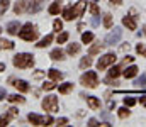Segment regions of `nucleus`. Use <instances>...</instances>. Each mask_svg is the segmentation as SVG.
Here are the masks:
<instances>
[{"label":"nucleus","instance_id":"obj_1","mask_svg":"<svg viewBox=\"0 0 146 127\" xmlns=\"http://www.w3.org/2000/svg\"><path fill=\"white\" fill-rule=\"evenodd\" d=\"M14 66L19 70H26V68H33L34 66V56L29 53H19L14 56Z\"/></svg>","mask_w":146,"mask_h":127},{"label":"nucleus","instance_id":"obj_2","mask_svg":"<svg viewBox=\"0 0 146 127\" xmlns=\"http://www.w3.org/2000/svg\"><path fill=\"white\" fill-rule=\"evenodd\" d=\"M19 38L24 39V41H36L37 38H39V32H37V29H36L34 24L27 22V24H24V26L21 27V31H19Z\"/></svg>","mask_w":146,"mask_h":127},{"label":"nucleus","instance_id":"obj_3","mask_svg":"<svg viewBox=\"0 0 146 127\" xmlns=\"http://www.w3.org/2000/svg\"><path fill=\"white\" fill-rule=\"evenodd\" d=\"M80 83L87 88H95L99 85V76L95 71H85L82 76H80Z\"/></svg>","mask_w":146,"mask_h":127},{"label":"nucleus","instance_id":"obj_4","mask_svg":"<svg viewBox=\"0 0 146 127\" xmlns=\"http://www.w3.org/2000/svg\"><path fill=\"white\" fill-rule=\"evenodd\" d=\"M41 107H42L46 112H49V114L58 112V97H54V95H48V97H44L42 102H41Z\"/></svg>","mask_w":146,"mask_h":127},{"label":"nucleus","instance_id":"obj_5","mask_svg":"<svg viewBox=\"0 0 146 127\" xmlns=\"http://www.w3.org/2000/svg\"><path fill=\"white\" fill-rule=\"evenodd\" d=\"M115 59H117V56H115L114 53H107V54H104V56L97 61V70H99V71L107 70L110 64H114V63H115Z\"/></svg>","mask_w":146,"mask_h":127},{"label":"nucleus","instance_id":"obj_6","mask_svg":"<svg viewBox=\"0 0 146 127\" xmlns=\"http://www.w3.org/2000/svg\"><path fill=\"white\" fill-rule=\"evenodd\" d=\"M121 38H122V29H121V27H114V31L106 36V46H114V44H117V42L121 41Z\"/></svg>","mask_w":146,"mask_h":127},{"label":"nucleus","instance_id":"obj_7","mask_svg":"<svg viewBox=\"0 0 146 127\" xmlns=\"http://www.w3.org/2000/svg\"><path fill=\"white\" fill-rule=\"evenodd\" d=\"M85 7H87V0H78V2L75 3V7H73V15H75V19L82 17Z\"/></svg>","mask_w":146,"mask_h":127},{"label":"nucleus","instance_id":"obj_8","mask_svg":"<svg viewBox=\"0 0 146 127\" xmlns=\"http://www.w3.org/2000/svg\"><path fill=\"white\" fill-rule=\"evenodd\" d=\"M27 9H29V2L27 0H17L15 3H14V12L19 15V14H22V12H27Z\"/></svg>","mask_w":146,"mask_h":127},{"label":"nucleus","instance_id":"obj_9","mask_svg":"<svg viewBox=\"0 0 146 127\" xmlns=\"http://www.w3.org/2000/svg\"><path fill=\"white\" fill-rule=\"evenodd\" d=\"M27 119H29V122H31L33 126H44V124H46V117H41V115L34 114V112H31V114L27 115Z\"/></svg>","mask_w":146,"mask_h":127},{"label":"nucleus","instance_id":"obj_10","mask_svg":"<svg viewBox=\"0 0 146 127\" xmlns=\"http://www.w3.org/2000/svg\"><path fill=\"white\" fill-rule=\"evenodd\" d=\"M122 24L129 29V31H136L138 27V22H136V17H131V15H126L122 17Z\"/></svg>","mask_w":146,"mask_h":127},{"label":"nucleus","instance_id":"obj_11","mask_svg":"<svg viewBox=\"0 0 146 127\" xmlns=\"http://www.w3.org/2000/svg\"><path fill=\"white\" fill-rule=\"evenodd\" d=\"M10 82L14 83V86H15L19 91H22V93H26V91L31 90V86H29V83H27L26 80H10Z\"/></svg>","mask_w":146,"mask_h":127},{"label":"nucleus","instance_id":"obj_12","mask_svg":"<svg viewBox=\"0 0 146 127\" xmlns=\"http://www.w3.org/2000/svg\"><path fill=\"white\" fill-rule=\"evenodd\" d=\"M21 27H22V26H21L17 20H12V22H9V24H7V32H9V34H12V36H14V34H19Z\"/></svg>","mask_w":146,"mask_h":127},{"label":"nucleus","instance_id":"obj_13","mask_svg":"<svg viewBox=\"0 0 146 127\" xmlns=\"http://www.w3.org/2000/svg\"><path fill=\"white\" fill-rule=\"evenodd\" d=\"M48 76H49L53 82H61V80H63V73H61L60 70H56V68H51V70L48 71Z\"/></svg>","mask_w":146,"mask_h":127},{"label":"nucleus","instance_id":"obj_14","mask_svg":"<svg viewBox=\"0 0 146 127\" xmlns=\"http://www.w3.org/2000/svg\"><path fill=\"white\" fill-rule=\"evenodd\" d=\"M49 58L54 59V61H61V59H65V53H63V49L56 47V49H53V51L49 53Z\"/></svg>","mask_w":146,"mask_h":127},{"label":"nucleus","instance_id":"obj_15","mask_svg":"<svg viewBox=\"0 0 146 127\" xmlns=\"http://www.w3.org/2000/svg\"><path fill=\"white\" fill-rule=\"evenodd\" d=\"M85 100H87V103H88V107H90V109H94V110L100 109V100H99L97 97H87Z\"/></svg>","mask_w":146,"mask_h":127},{"label":"nucleus","instance_id":"obj_16","mask_svg":"<svg viewBox=\"0 0 146 127\" xmlns=\"http://www.w3.org/2000/svg\"><path fill=\"white\" fill-rule=\"evenodd\" d=\"M49 14L51 15H56V14H60V10H61V0H54L51 5H49Z\"/></svg>","mask_w":146,"mask_h":127},{"label":"nucleus","instance_id":"obj_17","mask_svg":"<svg viewBox=\"0 0 146 127\" xmlns=\"http://www.w3.org/2000/svg\"><path fill=\"white\" fill-rule=\"evenodd\" d=\"M138 66H129L127 70H124L122 71V75H124V78H134L136 75H138Z\"/></svg>","mask_w":146,"mask_h":127},{"label":"nucleus","instance_id":"obj_18","mask_svg":"<svg viewBox=\"0 0 146 127\" xmlns=\"http://www.w3.org/2000/svg\"><path fill=\"white\" fill-rule=\"evenodd\" d=\"M58 90H60L61 95H66V93H70L73 90V83H68V82H66V83H61L58 86Z\"/></svg>","mask_w":146,"mask_h":127},{"label":"nucleus","instance_id":"obj_19","mask_svg":"<svg viewBox=\"0 0 146 127\" xmlns=\"http://www.w3.org/2000/svg\"><path fill=\"white\" fill-rule=\"evenodd\" d=\"M66 53L73 56V54H78L80 53V44H76V42H72V44H68V47H66Z\"/></svg>","mask_w":146,"mask_h":127},{"label":"nucleus","instance_id":"obj_20","mask_svg":"<svg viewBox=\"0 0 146 127\" xmlns=\"http://www.w3.org/2000/svg\"><path fill=\"white\" fill-rule=\"evenodd\" d=\"M51 42H53V34H48L46 38H42L41 41L37 42L36 46H37V47H46V46H49Z\"/></svg>","mask_w":146,"mask_h":127},{"label":"nucleus","instance_id":"obj_21","mask_svg":"<svg viewBox=\"0 0 146 127\" xmlns=\"http://www.w3.org/2000/svg\"><path fill=\"white\" fill-rule=\"evenodd\" d=\"M92 63H94L92 58H90V56H85V58H82V61H80V68H82V70H88V68L92 66Z\"/></svg>","mask_w":146,"mask_h":127},{"label":"nucleus","instance_id":"obj_22","mask_svg":"<svg viewBox=\"0 0 146 127\" xmlns=\"http://www.w3.org/2000/svg\"><path fill=\"white\" fill-rule=\"evenodd\" d=\"M117 115H119V119H127V117L131 115L129 107H127V105H126V107H121V109L117 110Z\"/></svg>","mask_w":146,"mask_h":127},{"label":"nucleus","instance_id":"obj_23","mask_svg":"<svg viewBox=\"0 0 146 127\" xmlns=\"http://www.w3.org/2000/svg\"><path fill=\"white\" fill-rule=\"evenodd\" d=\"M7 100L12 102V103H17V102H19V103H24V102H26V98H24L22 95H17V93H15V95H9Z\"/></svg>","mask_w":146,"mask_h":127},{"label":"nucleus","instance_id":"obj_24","mask_svg":"<svg viewBox=\"0 0 146 127\" xmlns=\"http://www.w3.org/2000/svg\"><path fill=\"white\" fill-rule=\"evenodd\" d=\"M0 49L5 51V49H14V42L9 41V39H0Z\"/></svg>","mask_w":146,"mask_h":127},{"label":"nucleus","instance_id":"obj_25","mask_svg":"<svg viewBox=\"0 0 146 127\" xmlns=\"http://www.w3.org/2000/svg\"><path fill=\"white\" fill-rule=\"evenodd\" d=\"M63 17H65L66 20H73V19H75V15H73V7H65V9H63Z\"/></svg>","mask_w":146,"mask_h":127},{"label":"nucleus","instance_id":"obj_26","mask_svg":"<svg viewBox=\"0 0 146 127\" xmlns=\"http://www.w3.org/2000/svg\"><path fill=\"white\" fill-rule=\"evenodd\" d=\"M121 71H122V70H121V66H112L107 76H110V78H117V76L121 75Z\"/></svg>","mask_w":146,"mask_h":127},{"label":"nucleus","instance_id":"obj_27","mask_svg":"<svg viewBox=\"0 0 146 127\" xmlns=\"http://www.w3.org/2000/svg\"><path fill=\"white\" fill-rule=\"evenodd\" d=\"M68 32H58V38H56V42L58 44H65V42L68 41Z\"/></svg>","mask_w":146,"mask_h":127},{"label":"nucleus","instance_id":"obj_28","mask_svg":"<svg viewBox=\"0 0 146 127\" xmlns=\"http://www.w3.org/2000/svg\"><path fill=\"white\" fill-rule=\"evenodd\" d=\"M92 41H94V34H92V32H83V34H82V42L90 44Z\"/></svg>","mask_w":146,"mask_h":127},{"label":"nucleus","instance_id":"obj_29","mask_svg":"<svg viewBox=\"0 0 146 127\" xmlns=\"http://www.w3.org/2000/svg\"><path fill=\"white\" fill-rule=\"evenodd\" d=\"M134 86H136V88H145L146 86V75H141V78H138V80L134 82Z\"/></svg>","mask_w":146,"mask_h":127},{"label":"nucleus","instance_id":"obj_30","mask_svg":"<svg viewBox=\"0 0 146 127\" xmlns=\"http://www.w3.org/2000/svg\"><path fill=\"white\" fill-rule=\"evenodd\" d=\"M100 51H102V44H95V46H92V47L88 49V54L94 56V54H99Z\"/></svg>","mask_w":146,"mask_h":127},{"label":"nucleus","instance_id":"obj_31","mask_svg":"<svg viewBox=\"0 0 146 127\" xmlns=\"http://www.w3.org/2000/svg\"><path fill=\"white\" fill-rule=\"evenodd\" d=\"M9 5H10V2H9V0H0V15H3V14L7 12Z\"/></svg>","mask_w":146,"mask_h":127},{"label":"nucleus","instance_id":"obj_32","mask_svg":"<svg viewBox=\"0 0 146 127\" xmlns=\"http://www.w3.org/2000/svg\"><path fill=\"white\" fill-rule=\"evenodd\" d=\"M10 119H12V115H10V114H3V115H0V127L7 126V124L10 122Z\"/></svg>","mask_w":146,"mask_h":127},{"label":"nucleus","instance_id":"obj_33","mask_svg":"<svg viewBox=\"0 0 146 127\" xmlns=\"http://www.w3.org/2000/svg\"><path fill=\"white\" fill-rule=\"evenodd\" d=\"M104 27H107V29L112 27V15L110 14H106L104 15Z\"/></svg>","mask_w":146,"mask_h":127},{"label":"nucleus","instance_id":"obj_34","mask_svg":"<svg viewBox=\"0 0 146 127\" xmlns=\"http://www.w3.org/2000/svg\"><path fill=\"white\" fill-rule=\"evenodd\" d=\"M53 29H54L56 32H60V31H63V22H61L60 19H56V20L53 22Z\"/></svg>","mask_w":146,"mask_h":127},{"label":"nucleus","instance_id":"obj_35","mask_svg":"<svg viewBox=\"0 0 146 127\" xmlns=\"http://www.w3.org/2000/svg\"><path fill=\"white\" fill-rule=\"evenodd\" d=\"M90 12H92V15H99V14H100L99 5H97L95 2H92V3H90Z\"/></svg>","mask_w":146,"mask_h":127},{"label":"nucleus","instance_id":"obj_36","mask_svg":"<svg viewBox=\"0 0 146 127\" xmlns=\"http://www.w3.org/2000/svg\"><path fill=\"white\" fill-rule=\"evenodd\" d=\"M33 3H34V5H29V9H27L29 12H37V10H41V2H36V0H34Z\"/></svg>","mask_w":146,"mask_h":127},{"label":"nucleus","instance_id":"obj_37","mask_svg":"<svg viewBox=\"0 0 146 127\" xmlns=\"http://www.w3.org/2000/svg\"><path fill=\"white\" fill-rule=\"evenodd\" d=\"M136 98H133V97H127V98H124V105H127V107H133V105H136Z\"/></svg>","mask_w":146,"mask_h":127},{"label":"nucleus","instance_id":"obj_38","mask_svg":"<svg viewBox=\"0 0 146 127\" xmlns=\"http://www.w3.org/2000/svg\"><path fill=\"white\" fill-rule=\"evenodd\" d=\"M41 88H42L44 91H46V90H53V88H54V83H53V82H44Z\"/></svg>","mask_w":146,"mask_h":127},{"label":"nucleus","instance_id":"obj_39","mask_svg":"<svg viewBox=\"0 0 146 127\" xmlns=\"http://www.w3.org/2000/svg\"><path fill=\"white\" fill-rule=\"evenodd\" d=\"M33 76H34L36 80H41V78L44 76V71H42V70H36V71L33 73Z\"/></svg>","mask_w":146,"mask_h":127},{"label":"nucleus","instance_id":"obj_40","mask_svg":"<svg viewBox=\"0 0 146 127\" xmlns=\"http://www.w3.org/2000/svg\"><path fill=\"white\" fill-rule=\"evenodd\" d=\"M136 51H138L139 54H146V49H145L143 44H138V46H136Z\"/></svg>","mask_w":146,"mask_h":127},{"label":"nucleus","instance_id":"obj_41","mask_svg":"<svg viewBox=\"0 0 146 127\" xmlns=\"http://www.w3.org/2000/svg\"><path fill=\"white\" fill-rule=\"evenodd\" d=\"M56 124H58V126H65V124H68V119H66V117H61V119L56 120Z\"/></svg>","mask_w":146,"mask_h":127},{"label":"nucleus","instance_id":"obj_42","mask_svg":"<svg viewBox=\"0 0 146 127\" xmlns=\"http://www.w3.org/2000/svg\"><path fill=\"white\" fill-rule=\"evenodd\" d=\"M9 114H10V115H12V117H15V115H17V114H19V110H17V109H15V107H12V109H10V110H9Z\"/></svg>","mask_w":146,"mask_h":127},{"label":"nucleus","instance_id":"obj_43","mask_svg":"<svg viewBox=\"0 0 146 127\" xmlns=\"http://www.w3.org/2000/svg\"><path fill=\"white\" fill-rule=\"evenodd\" d=\"M88 126H92V127L99 126V120H97V119H90V120H88Z\"/></svg>","mask_w":146,"mask_h":127},{"label":"nucleus","instance_id":"obj_44","mask_svg":"<svg viewBox=\"0 0 146 127\" xmlns=\"http://www.w3.org/2000/svg\"><path fill=\"white\" fill-rule=\"evenodd\" d=\"M92 26H99V17H97V15H94V19H92Z\"/></svg>","mask_w":146,"mask_h":127},{"label":"nucleus","instance_id":"obj_45","mask_svg":"<svg viewBox=\"0 0 146 127\" xmlns=\"http://www.w3.org/2000/svg\"><path fill=\"white\" fill-rule=\"evenodd\" d=\"M139 103H141L143 107H146V95H143V97L139 98Z\"/></svg>","mask_w":146,"mask_h":127},{"label":"nucleus","instance_id":"obj_46","mask_svg":"<svg viewBox=\"0 0 146 127\" xmlns=\"http://www.w3.org/2000/svg\"><path fill=\"white\" fill-rule=\"evenodd\" d=\"M133 61H134L133 56H126V59H124V63H133Z\"/></svg>","mask_w":146,"mask_h":127},{"label":"nucleus","instance_id":"obj_47","mask_svg":"<svg viewBox=\"0 0 146 127\" xmlns=\"http://www.w3.org/2000/svg\"><path fill=\"white\" fill-rule=\"evenodd\" d=\"M5 97V88H0V100H3Z\"/></svg>","mask_w":146,"mask_h":127},{"label":"nucleus","instance_id":"obj_48","mask_svg":"<svg viewBox=\"0 0 146 127\" xmlns=\"http://www.w3.org/2000/svg\"><path fill=\"white\" fill-rule=\"evenodd\" d=\"M110 3H112V5H121L122 0H110Z\"/></svg>","mask_w":146,"mask_h":127},{"label":"nucleus","instance_id":"obj_49","mask_svg":"<svg viewBox=\"0 0 146 127\" xmlns=\"http://www.w3.org/2000/svg\"><path fill=\"white\" fill-rule=\"evenodd\" d=\"M102 117H104L106 120H109V119H110V115H109V114H107V112H102Z\"/></svg>","mask_w":146,"mask_h":127},{"label":"nucleus","instance_id":"obj_50","mask_svg":"<svg viewBox=\"0 0 146 127\" xmlns=\"http://www.w3.org/2000/svg\"><path fill=\"white\" fill-rule=\"evenodd\" d=\"M115 107V102H112V100H109V109H114Z\"/></svg>","mask_w":146,"mask_h":127},{"label":"nucleus","instance_id":"obj_51","mask_svg":"<svg viewBox=\"0 0 146 127\" xmlns=\"http://www.w3.org/2000/svg\"><path fill=\"white\" fill-rule=\"evenodd\" d=\"M3 70H5V63H0V73H2Z\"/></svg>","mask_w":146,"mask_h":127},{"label":"nucleus","instance_id":"obj_52","mask_svg":"<svg viewBox=\"0 0 146 127\" xmlns=\"http://www.w3.org/2000/svg\"><path fill=\"white\" fill-rule=\"evenodd\" d=\"M141 34H143V36H146V26H145V31H143V32H139V36H141Z\"/></svg>","mask_w":146,"mask_h":127},{"label":"nucleus","instance_id":"obj_53","mask_svg":"<svg viewBox=\"0 0 146 127\" xmlns=\"http://www.w3.org/2000/svg\"><path fill=\"white\" fill-rule=\"evenodd\" d=\"M36 2H41V3H42V0H36Z\"/></svg>","mask_w":146,"mask_h":127},{"label":"nucleus","instance_id":"obj_54","mask_svg":"<svg viewBox=\"0 0 146 127\" xmlns=\"http://www.w3.org/2000/svg\"><path fill=\"white\" fill-rule=\"evenodd\" d=\"M0 31H2V29H0Z\"/></svg>","mask_w":146,"mask_h":127}]
</instances>
